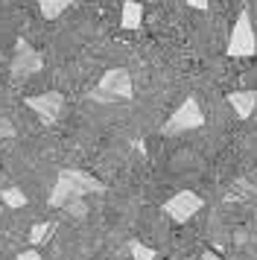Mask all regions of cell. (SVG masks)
Instances as JSON below:
<instances>
[{"label": "cell", "instance_id": "5b68a950", "mask_svg": "<svg viewBox=\"0 0 257 260\" xmlns=\"http://www.w3.org/2000/svg\"><path fill=\"white\" fill-rule=\"evenodd\" d=\"M202 208H205V202H202V196L193 193V190H178L175 196H170V199L164 202V213H167L173 222H178V225L190 222Z\"/></svg>", "mask_w": 257, "mask_h": 260}, {"label": "cell", "instance_id": "52a82bcc", "mask_svg": "<svg viewBox=\"0 0 257 260\" xmlns=\"http://www.w3.org/2000/svg\"><path fill=\"white\" fill-rule=\"evenodd\" d=\"M41 53H35L26 41H18V47H15V61H12V71L15 76H29V73H38L41 71Z\"/></svg>", "mask_w": 257, "mask_h": 260}, {"label": "cell", "instance_id": "7a4b0ae2", "mask_svg": "<svg viewBox=\"0 0 257 260\" xmlns=\"http://www.w3.org/2000/svg\"><path fill=\"white\" fill-rule=\"evenodd\" d=\"M132 96H135V91H132V76L126 68H108L100 85L88 91V100H93V103H120V100H132Z\"/></svg>", "mask_w": 257, "mask_h": 260}, {"label": "cell", "instance_id": "3957f363", "mask_svg": "<svg viewBox=\"0 0 257 260\" xmlns=\"http://www.w3.org/2000/svg\"><path fill=\"white\" fill-rule=\"evenodd\" d=\"M199 126H205V111H202L196 96H187L161 126V135H184V132H193Z\"/></svg>", "mask_w": 257, "mask_h": 260}, {"label": "cell", "instance_id": "6da1fadb", "mask_svg": "<svg viewBox=\"0 0 257 260\" xmlns=\"http://www.w3.org/2000/svg\"><path fill=\"white\" fill-rule=\"evenodd\" d=\"M88 193H105V184L100 181V178L82 173V170L68 167V170L58 173L47 205H50V208H68L70 202H79L82 196H88Z\"/></svg>", "mask_w": 257, "mask_h": 260}, {"label": "cell", "instance_id": "e0dca14e", "mask_svg": "<svg viewBox=\"0 0 257 260\" xmlns=\"http://www.w3.org/2000/svg\"><path fill=\"white\" fill-rule=\"evenodd\" d=\"M193 9H208V0H187Z\"/></svg>", "mask_w": 257, "mask_h": 260}, {"label": "cell", "instance_id": "ba28073f", "mask_svg": "<svg viewBox=\"0 0 257 260\" xmlns=\"http://www.w3.org/2000/svg\"><path fill=\"white\" fill-rule=\"evenodd\" d=\"M228 106L234 108V114L240 120H248L254 114L257 91H251V88H245V91H231V94H228Z\"/></svg>", "mask_w": 257, "mask_h": 260}, {"label": "cell", "instance_id": "7c38bea8", "mask_svg": "<svg viewBox=\"0 0 257 260\" xmlns=\"http://www.w3.org/2000/svg\"><path fill=\"white\" fill-rule=\"evenodd\" d=\"M53 231H56V222H41V225H35L33 231H29V243H33V248L44 246L47 240L53 237Z\"/></svg>", "mask_w": 257, "mask_h": 260}, {"label": "cell", "instance_id": "9c48e42d", "mask_svg": "<svg viewBox=\"0 0 257 260\" xmlns=\"http://www.w3.org/2000/svg\"><path fill=\"white\" fill-rule=\"evenodd\" d=\"M140 24H143V3H140V0H123L120 26H123V29H138Z\"/></svg>", "mask_w": 257, "mask_h": 260}, {"label": "cell", "instance_id": "9a60e30c", "mask_svg": "<svg viewBox=\"0 0 257 260\" xmlns=\"http://www.w3.org/2000/svg\"><path fill=\"white\" fill-rule=\"evenodd\" d=\"M0 138H15V126L9 120H0Z\"/></svg>", "mask_w": 257, "mask_h": 260}, {"label": "cell", "instance_id": "ac0fdd59", "mask_svg": "<svg viewBox=\"0 0 257 260\" xmlns=\"http://www.w3.org/2000/svg\"><path fill=\"white\" fill-rule=\"evenodd\" d=\"M202 260H222L219 254H213V251H205V254H202Z\"/></svg>", "mask_w": 257, "mask_h": 260}, {"label": "cell", "instance_id": "2e32d148", "mask_svg": "<svg viewBox=\"0 0 257 260\" xmlns=\"http://www.w3.org/2000/svg\"><path fill=\"white\" fill-rule=\"evenodd\" d=\"M68 211H70V213H76V216H82V213H85V205H82V199H79V202H70Z\"/></svg>", "mask_w": 257, "mask_h": 260}, {"label": "cell", "instance_id": "277c9868", "mask_svg": "<svg viewBox=\"0 0 257 260\" xmlns=\"http://www.w3.org/2000/svg\"><path fill=\"white\" fill-rule=\"evenodd\" d=\"M254 50H257V38H254V26H251V15H248V9H243L231 26L228 56L231 59H245V56H254Z\"/></svg>", "mask_w": 257, "mask_h": 260}, {"label": "cell", "instance_id": "5bb4252c", "mask_svg": "<svg viewBox=\"0 0 257 260\" xmlns=\"http://www.w3.org/2000/svg\"><path fill=\"white\" fill-rule=\"evenodd\" d=\"M18 260H44L38 254V248H26V251H18Z\"/></svg>", "mask_w": 257, "mask_h": 260}, {"label": "cell", "instance_id": "8992f818", "mask_svg": "<svg viewBox=\"0 0 257 260\" xmlns=\"http://www.w3.org/2000/svg\"><path fill=\"white\" fill-rule=\"evenodd\" d=\"M26 108L38 114V120L50 126V123H56L61 117V111H65V94L61 91H44V94H35V96H26L23 100Z\"/></svg>", "mask_w": 257, "mask_h": 260}, {"label": "cell", "instance_id": "4fadbf2b", "mask_svg": "<svg viewBox=\"0 0 257 260\" xmlns=\"http://www.w3.org/2000/svg\"><path fill=\"white\" fill-rule=\"evenodd\" d=\"M128 251H132L135 260H155V248L143 246L140 240H128Z\"/></svg>", "mask_w": 257, "mask_h": 260}, {"label": "cell", "instance_id": "30bf717a", "mask_svg": "<svg viewBox=\"0 0 257 260\" xmlns=\"http://www.w3.org/2000/svg\"><path fill=\"white\" fill-rule=\"evenodd\" d=\"M35 3H38V9H41L47 21H56L68 6H73V0H35Z\"/></svg>", "mask_w": 257, "mask_h": 260}, {"label": "cell", "instance_id": "d6986e66", "mask_svg": "<svg viewBox=\"0 0 257 260\" xmlns=\"http://www.w3.org/2000/svg\"><path fill=\"white\" fill-rule=\"evenodd\" d=\"M0 222H3V208H0Z\"/></svg>", "mask_w": 257, "mask_h": 260}, {"label": "cell", "instance_id": "8fae6325", "mask_svg": "<svg viewBox=\"0 0 257 260\" xmlns=\"http://www.w3.org/2000/svg\"><path fill=\"white\" fill-rule=\"evenodd\" d=\"M0 202L6 208H26V193L21 187H3L0 190Z\"/></svg>", "mask_w": 257, "mask_h": 260}]
</instances>
